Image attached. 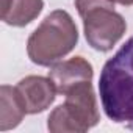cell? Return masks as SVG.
Returning <instances> with one entry per match:
<instances>
[{"mask_svg": "<svg viewBox=\"0 0 133 133\" xmlns=\"http://www.w3.org/2000/svg\"><path fill=\"white\" fill-rule=\"evenodd\" d=\"M27 114H39L45 111L56 99V88L49 77L28 75L16 85Z\"/></svg>", "mask_w": 133, "mask_h": 133, "instance_id": "obj_6", "label": "cell"}, {"mask_svg": "<svg viewBox=\"0 0 133 133\" xmlns=\"http://www.w3.org/2000/svg\"><path fill=\"white\" fill-rule=\"evenodd\" d=\"M47 119L50 133H85L100 122L97 97L91 82H83L64 96Z\"/></svg>", "mask_w": 133, "mask_h": 133, "instance_id": "obj_3", "label": "cell"}, {"mask_svg": "<svg viewBox=\"0 0 133 133\" xmlns=\"http://www.w3.org/2000/svg\"><path fill=\"white\" fill-rule=\"evenodd\" d=\"M47 77L53 82L56 92L66 96L72 88L83 82H92L94 68L92 64L83 56H72L69 59L58 61L50 66Z\"/></svg>", "mask_w": 133, "mask_h": 133, "instance_id": "obj_5", "label": "cell"}, {"mask_svg": "<svg viewBox=\"0 0 133 133\" xmlns=\"http://www.w3.org/2000/svg\"><path fill=\"white\" fill-rule=\"evenodd\" d=\"M11 2H13V0H2V14H5V13H6V10L10 8Z\"/></svg>", "mask_w": 133, "mask_h": 133, "instance_id": "obj_10", "label": "cell"}, {"mask_svg": "<svg viewBox=\"0 0 133 133\" xmlns=\"http://www.w3.org/2000/svg\"><path fill=\"white\" fill-rule=\"evenodd\" d=\"M44 10V0H13L2 21L10 27H25L31 24Z\"/></svg>", "mask_w": 133, "mask_h": 133, "instance_id": "obj_8", "label": "cell"}, {"mask_svg": "<svg viewBox=\"0 0 133 133\" xmlns=\"http://www.w3.org/2000/svg\"><path fill=\"white\" fill-rule=\"evenodd\" d=\"M111 2L116 5H122V6H131L133 5V0H111Z\"/></svg>", "mask_w": 133, "mask_h": 133, "instance_id": "obj_9", "label": "cell"}, {"mask_svg": "<svg viewBox=\"0 0 133 133\" xmlns=\"http://www.w3.org/2000/svg\"><path fill=\"white\" fill-rule=\"evenodd\" d=\"M80 17L85 38L97 52H110L127 31V22L121 13L114 11V3L96 6Z\"/></svg>", "mask_w": 133, "mask_h": 133, "instance_id": "obj_4", "label": "cell"}, {"mask_svg": "<svg viewBox=\"0 0 133 133\" xmlns=\"http://www.w3.org/2000/svg\"><path fill=\"white\" fill-rule=\"evenodd\" d=\"M78 44V28L72 16L64 10H55L44 17L27 41V53L31 63L44 68L56 64Z\"/></svg>", "mask_w": 133, "mask_h": 133, "instance_id": "obj_2", "label": "cell"}, {"mask_svg": "<svg viewBox=\"0 0 133 133\" xmlns=\"http://www.w3.org/2000/svg\"><path fill=\"white\" fill-rule=\"evenodd\" d=\"M27 116L25 105L16 86H0V131L16 128Z\"/></svg>", "mask_w": 133, "mask_h": 133, "instance_id": "obj_7", "label": "cell"}, {"mask_svg": "<svg viewBox=\"0 0 133 133\" xmlns=\"http://www.w3.org/2000/svg\"><path fill=\"white\" fill-rule=\"evenodd\" d=\"M99 94L107 117L133 131V36L103 64Z\"/></svg>", "mask_w": 133, "mask_h": 133, "instance_id": "obj_1", "label": "cell"}]
</instances>
